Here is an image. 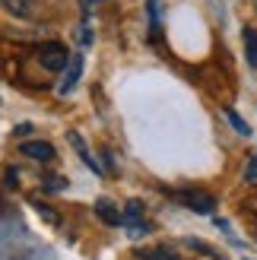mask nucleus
I'll list each match as a JSON object with an SVG mask.
<instances>
[{"mask_svg":"<svg viewBox=\"0 0 257 260\" xmlns=\"http://www.w3.org/2000/svg\"><path fill=\"white\" fill-rule=\"evenodd\" d=\"M38 63H42L45 70H67V63H70V51L63 48L60 42H45V45H38Z\"/></svg>","mask_w":257,"mask_h":260,"instance_id":"nucleus-1","label":"nucleus"},{"mask_svg":"<svg viewBox=\"0 0 257 260\" xmlns=\"http://www.w3.org/2000/svg\"><path fill=\"white\" fill-rule=\"evenodd\" d=\"M175 200H178V203H184L187 210L200 213V216H213V210H216L213 193H207V190H178V193H175Z\"/></svg>","mask_w":257,"mask_h":260,"instance_id":"nucleus-2","label":"nucleus"},{"mask_svg":"<svg viewBox=\"0 0 257 260\" xmlns=\"http://www.w3.org/2000/svg\"><path fill=\"white\" fill-rule=\"evenodd\" d=\"M19 152L25 155V159H35V162H45V165L57 159L54 146H51V143H45V140H25L22 146H19Z\"/></svg>","mask_w":257,"mask_h":260,"instance_id":"nucleus-3","label":"nucleus"},{"mask_svg":"<svg viewBox=\"0 0 257 260\" xmlns=\"http://www.w3.org/2000/svg\"><path fill=\"white\" fill-rule=\"evenodd\" d=\"M95 216H99L105 225H124V213L118 210V203L108 200V197H99V200H95Z\"/></svg>","mask_w":257,"mask_h":260,"instance_id":"nucleus-4","label":"nucleus"},{"mask_svg":"<svg viewBox=\"0 0 257 260\" xmlns=\"http://www.w3.org/2000/svg\"><path fill=\"white\" fill-rule=\"evenodd\" d=\"M80 73H83V54H70V63H67V76L60 83V95L73 92V86L80 83Z\"/></svg>","mask_w":257,"mask_h":260,"instance_id":"nucleus-5","label":"nucleus"},{"mask_svg":"<svg viewBox=\"0 0 257 260\" xmlns=\"http://www.w3.org/2000/svg\"><path fill=\"white\" fill-rule=\"evenodd\" d=\"M4 10L10 16H19V19H32L35 16V0H0Z\"/></svg>","mask_w":257,"mask_h":260,"instance_id":"nucleus-6","label":"nucleus"},{"mask_svg":"<svg viewBox=\"0 0 257 260\" xmlns=\"http://www.w3.org/2000/svg\"><path fill=\"white\" fill-rule=\"evenodd\" d=\"M67 140H70V146H73L76 152H80V159H83V162H86L89 168H92V172H95V175H102V165H99V162L92 159V152H89V149H86V143H83V137H80V134H76V130H70V134H67Z\"/></svg>","mask_w":257,"mask_h":260,"instance_id":"nucleus-7","label":"nucleus"},{"mask_svg":"<svg viewBox=\"0 0 257 260\" xmlns=\"http://www.w3.org/2000/svg\"><path fill=\"white\" fill-rule=\"evenodd\" d=\"M140 260H178V254L172 248H165V244H159V248H143V251H137Z\"/></svg>","mask_w":257,"mask_h":260,"instance_id":"nucleus-8","label":"nucleus"},{"mask_svg":"<svg viewBox=\"0 0 257 260\" xmlns=\"http://www.w3.org/2000/svg\"><path fill=\"white\" fill-rule=\"evenodd\" d=\"M245 57L251 67H257V29H245Z\"/></svg>","mask_w":257,"mask_h":260,"instance_id":"nucleus-9","label":"nucleus"},{"mask_svg":"<svg viewBox=\"0 0 257 260\" xmlns=\"http://www.w3.org/2000/svg\"><path fill=\"white\" fill-rule=\"evenodd\" d=\"M140 219H143V203H140V200H131V203H127V210H124V222L137 225Z\"/></svg>","mask_w":257,"mask_h":260,"instance_id":"nucleus-10","label":"nucleus"},{"mask_svg":"<svg viewBox=\"0 0 257 260\" xmlns=\"http://www.w3.org/2000/svg\"><path fill=\"white\" fill-rule=\"evenodd\" d=\"M226 118H229V124H232V127L238 130L241 137H248V134H251V127H248V121H241V118H238V111H232V108H226Z\"/></svg>","mask_w":257,"mask_h":260,"instance_id":"nucleus-11","label":"nucleus"},{"mask_svg":"<svg viewBox=\"0 0 257 260\" xmlns=\"http://www.w3.org/2000/svg\"><path fill=\"white\" fill-rule=\"evenodd\" d=\"M245 184H254L257 187V155H251L248 165H245Z\"/></svg>","mask_w":257,"mask_h":260,"instance_id":"nucleus-12","label":"nucleus"},{"mask_svg":"<svg viewBox=\"0 0 257 260\" xmlns=\"http://www.w3.org/2000/svg\"><path fill=\"white\" fill-rule=\"evenodd\" d=\"M35 210H38V216H45L51 225H60V216L51 210V206H45V203H35Z\"/></svg>","mask_w":257,"mask_h":260,"instance_id":"nucleus-13","label":"nucleus"},{"mask_svg":"<svg viewBox=\"0 0 257 260\" xmlns=\"http://www.w3.org/2000/svg\"><path fill=\"white\" fill-rule=\"evenodd\" d=\"M67 187V178H57V175H51L48 181H45V190H63Z\"/></svg>","mask_w":257,"mask_h":260,"instance_id":"nucleus-14","label":"nucleus"},{"mask_svg":"<svg viewBox=\"0 0 257 260\" xmlns=\"http://www.w3.org/2000/svg\"><path fill=\"white\" fill-rule=\"evenodd\" d=\"M16 178H19V175L10 168V172H7V187H16Z\"/></svg>","mask_w":257,"mask_h":260,"instance_id":"nucleus-15","label":"nucleus"},{"mask_svg":"<svg viewBox=\"0 0 257 260\" xmlns=\"http://www.w3.org/2000/svg\"><path fill=\"white\" fill-rule=\"evenodd\" d=\"M80 42H83V45H89V42H92V35H89V29H80Z\"/></svg>","mask_w":257,"mask_h":260,"instance_id":"nucleus-16","label":"nucleus"},{"mask_svg":"<svg viewBox=\"0 0 257 260\" xmlns=\"http://www.w3.org/2000/svg\"><path fill=\"white\" fill-rule=\"evenodd\" d=\"M0 213H4V200H0Z\"/></svg>","mask_w":257,"mask_h":260,"instance_id":"nucleus-17","label":"nucleus"}]
</instances>
